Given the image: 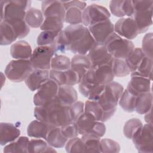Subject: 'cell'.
Returning <instances> with one entry per match:
<instances>
[{"label": "cell", "instance_id": "cell-9", "mask_svg": "<svg viewBox=\"0 0 153 153\" xmlns=\"http://www.w3.org/2000/svg\"><path fill=\"white\" fill-rule=\"evenodd\" d=\"M111 14L106 8L93 4L87 6L82 11V25L88 27L96 23L109 20Z\"/></svg>", "mask_w": 153, "mask_h": 153}, {"label": "cell", "instance_id": "cell-51", "mask_svg": "<svg viewBox=\"0 0 153 153\" xmlns=\"http://www.w3.org/2000/svg\"><path fill=\"white\" fill-rule=\"evenodd\" d=\"M152 109L149 111L148 112L145 114V121H146V123H149L152 124Z\"/></svg>", "mask_w": 153, "mask_h": 153}, {"label": "cell", "instance_id": "cell-46", "mask_svg": "<svg viewBox=\"0 0 153 153\" xmlns=\"http://www.w3.org/2000/svg\"><path fill=\"white\" fill-rule=\"evenodd\" d=\"M153 35L152 32L146 33L142 41V50L146 57L152 59Z\"/></svg>", "mask_w": 153, "mask_h": 153}, {"label": "cell", "instance_id": "cell-25", "mask_svg": "<svg viewBox=\"0 0 153 153\" xmlns=\"http://www.w3.org/2000/svg\"><path fill=\"white\" fill-rule=\"evenodd\" d=\"M57 98L63 105L70 106L77 101L78 94L73 86L63 85L59 86Z\"/></svg>", "mask_w": 153, "mask_h": 153}, {"label": "cell", "instance_id": "cell-41", "mask_svg": "<svg viewBox=\"0 0 153 153\" xmlns=\"http://www.w3.org/2000/svg\"><path fill=\"white\" fill-rule=\"evenodd\" d=\"M143 126L142 121L137 118L127 121L123 127V134L128 139H131L134 133Z\"/></svg>", "mask_w": 153, "mask_h": 153}, {"label": "cell", "instance_id": "cell-16", "mask_svg": "<svg viewBox=\"0 0 153 153\" xmlns=\"http://www.w3.org/2000/svg\"><path fill=\"white\" fill-rule=\"evenodd\" d=\"M130 17L135 22L139 34L144 33L152 24V8L136 10Z\"/></svg>", "mask_w": 153, "mask_h": 153}, {"label": "cell", "instance_id": "cell-21", "mask_svg": "<svg viewBox=\"0 0 153 153\" xmlns=\"http://www.w3.org/2000/svg\"><path fill=\"white\" fill-rule=\"evenodd\" d=\"M86 29L87 27L84 26L82 24H80L75 25H69L62 30L63 36L68 46L69 50L71 46L84 35Z\"/></svg>", "mask_w": 153, "mask_h": 153}, {"label": "cell", "instance_id": "cell-7", "mask_svg": "<svg viewBox=\"0 0 153 153\" xmlns=\"http://www.w3.org/2000/svg\"><path fill=\"white\" fill-rule=\"evenodd\" d=\"M152 139V124L146 123L134 133L131 140L138 152L152 153L153 152Z\"/></svg>", "mask_w": 153, "mask_h": 153}, {"label": "cell", "instance_id": "cell-14", "mask_svg": "<svg viewBox=\"0 0 153 153\" xmlns=\"http://www.w3.org/2000/svg\"><path fill=\"white\" fill-rule=\"evenodd\" d=\"M96 43L104 44L108 37L114 32V25L110 19L88 27Z\"/></svg>", "mask_w": 153, "mask_h": 153}, {"label": "cell", "instance_id": "cell-11", "mask_svg": "<svg viewBox=\"0 0 153 153\" xmlns=\"http://www.w3.org/2000/svg\"><path fill=\"white\" fill-rule=\"evenodd\" d=\"M58 88L57 83L50 78L35 94L33 101L35 106H42L54 99L57 96Z\"/></svg>", "mask_w": 153, "mask_h": 153}, {"label": "cell", "instance_id": "cell-30", "mask_svg": "<svg viewBox=\"0 0 153 153\" xmlns=\"http://www.w3.org/2000/svg\"><path fill=\"white\" fill-rule=\"evenodd\" d=\"M25 20L26 24L32 28L40 27L44 20L42 11L36 8H30L26 11Z\"/></svg>", "mask_w": 153, "mask_h": 153}, {"label": "cell", "instance_id": "cell-1", "mask_svg": "<svg viewBox=\"0 0 153 153\" xmlns=\"http://www.w3.org/2000/svg\"><path fill=\"white\" fill-rule=\"evenodd\" d=\"M34 116L36 120L55 127H61L72 121L69 106L61 104L57 96L42 106H35Z\"/></svg>", "mask_w": 153, "mask_h": 153}, {"label": "cell", "instance_id": "cell-24", "mask_svg": "<svg viewBox=\"0 0 153 153\" xmlns=\"http://www.w3.org/2000/svg\"><path fill=\"white\" fill-rule=\"evenodd\" d=\"M53 126L39 120H33L27 128V134L30 137L40 138L45 140L47 134Z\"/></svg>", "mask_w": 153, "mask_h": 153}, {"label": "cell", "instance_id": "cell-4", "mask_svg": "<svg viewBox=\"0 0 153 153\" xmlns=\"http://www.w3.org/2000/svg\"><path fill=\"white\" fill-rule=\"evenodd\" d=\"M33 69L30 60L14 59L7 65L5 74L11 81L20 82L26 79Z\"/></svg>", "mask_w": 153, "mask_h": 153}, {"label": "cell", "instance_id": "cell-23", "mask_svg": "<svg viewBox=\"0 0 153 153\" xmlns=\"http://www.w3.org/2000/svg\"><path fill=\"white\" fill-rule=\"evenodd\" d=\"M20 135V131L14 125L9 123H0V143L6 145L14 141Z\"/></svg>", "mask_w": 153, "mask_h": 153}, {"label": "cell", "instance_id": "cell-35", "mask_svg": "<svg viewBox=\"0 0 153 153\" xmlns=\"http://www.w3.org/2000/svg\"><path fill=\"white\" fill-rule=\"evenodd\" d=\"M136 98V96L131 94L126 88L121 96L118 104L124 111L127 112H133L135 111Z\"/></svg>", "mask_w": 153, "mask_h": 153}, {"label": "cell", "instance_id": "cell-29", "mask_svg": "<svg viewBox=\"0 0 153 153\" xmlns=\"http://www.w3.org/2000/svg\"><path fill=\"white\" fill-rule=\"evenodd\" d=\"M84 114L96 121L105 122L104 112L100 105L94 100H88L85 102Z\"/></svg>", "mask_w": 153, "mask_h": 153}, {"label": "cell", "instance_id": "cell-50", "mask_svg": "<svg viewBox=\"0 0 153 153\" xmlns=\"http://www.w3.org/2000/svg\"><path fill=\"white\" fill-rule=\"evenodd\" d=\"M123 8L125 15L130 17L133 14L134 10L131 1H124Z\"/></svg>", "mask_w": 153, "mask_h": 153}, {"label": "cell", "instance_id": "cell-31", "mask_svg": "<svg viewBox=\"0 0 153 153\" xmlns=\"http://www.w3.org/2000/svg\"><path fill=\"white\" fill-rule=\"evenodd\" d=\"M0 44L1 45H10L17 38L12 26L4 21H1L0 22Z\"/></svg>", "mask_w": 153, "mask_h": 153}, {"label": "cell", "instance_id": "cell-39", "mask_svg": "<svg viewBox=\"0 0 153 153\" xmlns=\"http://www.w3.org/2000/svg\"><path fill=\"white\" fill-rule=\"evenodd\" d=\"M71 68L70 59L63 55H55L51 61V69L57 71H65Z\"/></svg>", "mask_w": 153, "mask_h": 153}, {"label": "cell", "instance_id": "cell-49", "mask_svg": "<svg viewBox=\"0 0 153 153\" xmlns=\"http://www.w3.org/2000/svg\"><path fill=\"white\" fill-rule=\"evenodd\" d=\"M124 1H111L109 7L111 13L118 17H124L125 13L123 8Z\"/></svg>", "mask_w": 153, "mask_h": 153}, {"label": "cell", "instance_id": "cell-45", "mask_svg": "<svg viewBox=\"0 0 153 153\" xmlns=\"http://www.w3.org/2000/svg\"><path fill=\"white\" fill-rule=\"evenodd\" d=\"M120 144L111 139L105 138L100 140V151L105 153H117L120 151Z\"/></svg>", "mask_w": 153, "mask_h": 153}, {"label": "cell", "instance_id": "cell-22", "mask_svg": "<svg viewBox=\"0 0 153 153\" xmlns=\"http://www.w3.org/2000/svg\"><path fill=\"white\" fill-rule=\"evenodd\" d=\"M32 52L31 46L25 41H17L10 47V55L16 60H30Z\"/></svg>", "mask_w": 153, "mask_h": 153}, {"label": "cell", "instance_id": "cell-12", "mask_svg": "<svg viewBox=\"0 0 153 153\" xmlns=\"http://www.w3.org/2000/svg\"><path fill=\"white\" fill-rule=\"evenodd\" d=\"M86 56L91 63V67L111 64L114 59L107 51L104 44H98L96 42Z\"/></svg>", "mask_w": 153, "mask_h": 153}, {"label": "cell", "instance_id": "cell-17", "mask_svg": "<svg viewBox=\"0 0 153 153\" xmlns=\"http://www.w3.org/2000/svg\"><path fill=\"white\" fill-rule=\"evenodd\" d=\"M50 79V71L33 69L25 80L29 89L32 91L38 90Z\"/></svg>", "mask_w": 153, "mask_h": 153}, {"label": "cell", "instance_id": "cell-19", "mask_svg": "<svg viewBox=\"0 0 153 153\" xmlns=\"http://www.w3.org/2000/svg\"><path fill=\"white\" fill-rule=\"evenodd\" d=\"M95 43L94 39L87 27L84 35L71 46L69 51L75 54L87 55Z\"/></svg>", "mask_w": 153, "mask_h": 153}, {"label": "cell", "instance_id": "cell-43", "mask_svg": "<svg viewBox=\"0 0 153 153\" xmlns=\"http://www.w3.org/2000/svg\"><path fill=\"white\" fill-rule=\"evenodd\" d=\"M58 34L51 31H42L38 36L36 39L38 46L54 45Z\"/></svg>", "mask_w": 153, "mask_h": 153}, {"label": "cell", "instance_id": "cell-26", "mask_svg": "<svg viewBox=\"0 0 153 153\" xmlns=\"http://www.w3.org/2000/svg\"><path fill=\"white\" fill-rule=\"evenodd\" d=\"M91 68V63L86 55L76 54L71 60V69L76 72L81 79Z\"/></svg>", "mask_w": 153, "mask_h": 153}, {"label": "cell", "instance_id": "cell-10", "mask_svg": "<svg viewBox=\"0 0 153 153\" xmlns=\"http://www.w3.org/2000/svg\"><path fill=\"white\" fill-rule=\"evenodd\" d=\"M62 2L66 10L65 22L71 25L82 24V11L87 7L86 2L81 1Z\"/></svg>", "mask_w": 153, "mask_h": 153}, {"label": "cell", "instance_id": "cell-2", "mask_svg": "<svg viewBox=\"0 0 153 153\" xmlns=\"http://www.w3.org/2000/svg\"><path fill=\"white\" fill-rule=\"evenodd\" d=\"M104 45L111 56L117 59L126 60L134 49L132 41L119 36L115 32L108 37Z\"/></svg>", "mask_w": 153, "mask_h": 153}, {"label": "cell", "instance_id": "cell-13", "mask_svg": "<svg viewBox=\"0 0 153 153\" xmlns=\"http://www.w3.org/2000/svg\"><path fill=\"white\" fill-rule=\"evenodd\" d=\"M114 32L119 36L128 40L135 38L139 34L135 22L131 17L118 20L114 25Z\"/></svg>", "mask_w": 153, "mask_h": 153}, {"label": "cell", "instance_id": "cell-20", "mask_svg": "<svg viewBox=\"0 0 153 153\" xmlns=\"http://www.w3.org/2000/svg\"><path fill=\"white\" fill-rule=\"evenodd\" d=\"M151 80L140 76H131L127 89L133 95L137 96L140 94L151 91Z\"/></svg>", "mask_w": 153, "mask_h": 153}, {"label": "cell", "instance_id": "cell-27", "mask_svg": "<svg viewBox=\"0 0 153 153\" xmlns=\"http://www.w3.org/2000/svg\"><path fill=\"white\" fill-rule=\"evenodd\" d=\"M45 140L53 148L64 147L68 140L62 134L60 127L53 126L49 130Z\"/></svg>", "mask_w": 153, "mask_h": 153}, {"label": "cell", "instance_id": "cell-40", "mask_svg": "<svg viewBox=\"0 0 153 153\" xmlns=\"http://www.w3.org/2000/svg\"><path fill=\"white\" fill-rule=\"evenodd\" d=\"M111 68L113 75L116 77H124L130 74V69L125 60L114 59Z\"/></svg>", "mask_w": 153, "mask_h": 153}, {"label": "cell", "instance_id": "cell-28", "mask_svg": "<svg viewBox=\"0 0 153 153\" xmlns=\"http://www.w3.org/2000/svg\"><path fill=\"white\" fill-rule=\"evenodd\" d=\"M152 91L144 93L136 96L135 102V111L139 114H145L152 109Z\"/></svg>", "mask_w": 153, "mask_h": 153}, {"label": "cell", "instance_id": "cell-42", "mask_svg": "<svg viewBox=\"0 0 153 153\" xmlns=\"http://www.w3.org/2000/svg\"><path fill=\"white\" fill-rule=\"evenodd\" d=\"M7 23H8L13 28L17 38H23L30 32V27L26 24L25 20H14Z\"/></svg>", "mask_w": 153, "mask_h": 153}, {"label": "cell", "instance_id": "cell-47", "mask_svg": "<svg viewBox=\"0 0 153 153\" xmlns=\"http://www.w3.org/2000/svg\"><path fill=\"white\" fill-rule=\"evenodd\" d=\"M60 127L62 134L68 140L79 135L77 124L75 122H69Z\"/></svg>", "mask_w": 153, "mask_h": 153}, {"label": "cell", "instance_id": "cell-38", "mask_svg": "<svg viewBox=\"0 0 153 153\" xmlns=\"http://www.w3.org/2000/svg\"><path fill=\"white\" fill-rule=\"evenodd\" d=\"M85 152H101L100 137L92 135L81 136Z\"/></svg>", "mask_w": 153, "mask_h": 153}, {"label": "cell", "instance_id": "cell-44", "mask_svg": "<svg viewBox=\"0 0 153 153\" xmlns=\"http://www.w3.org/2000/svg\"><path fill=\"white\" fill-rule=\"evenodd\" d=\"M67 152H85V148L81 137H75L69 139L65 145Z\"/></svg>", "mask_w": 153, "mask_h": 153}, {"label": "cell", "instance_id": "cell-18", "mask_svg": "<svg viewBox=\"0 0 153 153\" xmlns=\"http://www.w3.org/2000/svg\"><path fill=\"white\" fill-rule=\"evenodd\" d=\"M41 11L44 18L57 17L65 22L66 10L61 1H44L41 3Z\"/></svg>", "mask_w": 153, "mask_h": 153}, {"label": "cell", "instance_id": "cell-3", "mask_svg": "<svg viewBox=\"0 0 153 153\" xmlns=\"http://www.w3.org/2000/svg\"><path fill=\"white\" fill-rule=\"evenodd\" d=\"M1 21L10 22L25 20L26 13L30 7V1H1Z\"/></svg>", "mask_w": 153, "mask_h": 153}, {"label": "cell", "instance_id": "cell-37", "mask_svg": "<svg viewBox=\"0 0 153 153\" xmlns=\"http://www.w3.org/2000/svg\"><path fill=\"white\" fill-rule=\"evenodd\" d=\"M145 56L141 48H134L131 54L125 60L130 69V72L136 71Z\"/></svg>", "mask_w": 153, "mask_h": 153}, {"label": "cell", "instance_id": "cell-48", "mask_svg": "<svg viewBox=\"0 0 153 153\" xmlns=\"http://www.w3.org/2000/svg\"><path fill=\"white\" fill-rule=\"evenodd\" d=\"M71 121L76 122L84 113V103L81 101H76L69 106Z\"/></svg>", "mask_w": 153, "mask_h": 153}, {"label": "cell", "instance_id": "cell-8", "mask_svg": "<svg viewBox=\"0 0 153 153\" xmlns=\"http://www.w3.org/2000/svg\"><path fill=\"white\" fill-rule=\"evenodd\" d=\"M114 78L111 64L92 66L82 77L88 82L104 85L112 81Z\"/></svg>", "mask_w": 153, "mask_h": 153}, {"label": "cell", "instance_id": "cell-32", "mask_svg": "<svg viewBox=\"0 0 153 153\" xmlns=\"http://www.w3.org/2000/svg\"><path fill=\"white\" fill-rule=\"evenodd\" d=\"M29 139L26 136H19L14 141L5 145L4 152H27Z\"/></svg>", "mask_w": 153, "mask_h": 153}, {"label": "cell", "instance_id": "cell-6", "mask_svg": "<svg viewBox=\"0 0 153 153\" xmlns=\"http://www.w3.org/2000/svg\"><path fill=\"white\" fill-rule=\"evenodd\" d=\"M75 123L81 136L92 135L102 137L105 134L106 126L103 122L96 121L84 113Z\"/></svg>", "mask_w": 153, "mask_h": 153}, {"label": "cell", "instance_id": "cell-34", "mask_svg": "<svg viewBox=\"0 0 153 153\" xmlns=\"http://www.w3.org/2000/svg\"><path fill=\"white\" fill-rule=\"evenodd\" d=\"M152 59L145 56L136 71L131 72V76H140L152 79Z\"/></svg>", "mask_w": 153, "mask_h": 153}, {"label": "cell", "instance_id": "cell-15", "mask_svg": "<svg viewBox=\"0 0 153 153\" xmlns=\"http://www.w3.org/2000/svg\"><path fill=\"white\" fill-rule=\"evenodd\" d=\"M50 78L55 81L59 86L63 85L73 86L79 84L81 80L79 74L71 68L65 71L50 69Z\"/></svg>", "mask_w": 153, "mask_h": 153}, {"label": "cell", "instance_id": "cell-5", "mask_svg": "<svg viewBox=\"0 0 153 153\" xmlns=\"http://www.w3.org/2000/svg\"><path fill=\"white\" fill-rule=\"evenodd\" d=\"M56 53L54 45L38 46L32 52L30 59L32 68L50 71L51 69V61Z\"/></svg>", "mask_w": 153, "mask_h": 153}, {"label": "cell", "instance_id": "cell-36", "mask_svg": "<svg viewBox=\"0 0 153 153\" xmlns=\"http://www.w3.org/2000/svg\"><path fill=\"white\" fill-rule=\"evenodd\" d=\"M64 20L57 17H46L40 27L42 31H51L59 33L63 30Z\"/></svg>", "mask_w": 153, "mask_h": 153}, {"label": "cell", "instance_id": "cell-33", "mask_svg": "<svg viewBox=\"0 0 153 153\" xmlns=\"http://www.w3.org/2000/svg\"><path fill=\"white\" fill-rule=\"evenodd\" d=\"M48 142L40 138H34L29 140L27 146V152H56Z\"/></svg>", "mask_w": 153, "mask_h": 153}]
</instances>
